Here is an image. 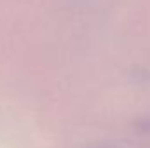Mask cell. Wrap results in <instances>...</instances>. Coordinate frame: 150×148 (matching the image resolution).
<instances>
[]
</instances>
